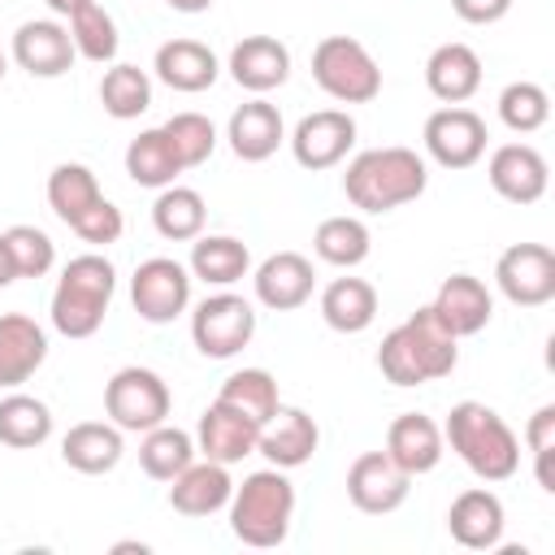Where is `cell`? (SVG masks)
<instances>
[{
	"instance_id": "obj_22",
	"label": "cell",
	"mask_w": 555,
	"mask_h": 555,
	"mask_svg": "<svg viewBox=\"0 0 555 555\" xmlns=\"http://www.w3.org/2000/svg\"><path fill=\"white\" fill-rule=\"evenodd\" d=\"M503 503L494 490L473 486L464 494L451 499L447 507V533L464 546V551H494L503 542Z\"/></svg>"
},
{
	"instance_id": "obj_30",
	"label": "cell",
	"mask_w": 555,
	"mask_h": 555,
	"mask_svg": "<svg viewBox=\"0 0 555 555\" xmlns=\"http://www.w3.org/2000/svg\"><path fill=\"white\" fill-rule=\"evenodd\" d=\"M186 269L204 286H234L238 278H247L251 251L234 234H199V238H191V264Z\"/></svg>"
},
{
	"instance_id": "obj_19",
	"label": "cell",
	"mask_w": 555,
	"mask_h": 555,
	"mask_svg": "<svg viewBox=\"0 0 555 555\" xmlns=\"http://www.w3.org/2000/svg\"><path fill=\"white\" fill-rule=\"evenodd\" d=\"M225 69L243 91L264 95V91L282 87L291 78V48L278 35H243L230 48V65Z\"/></svg>"
},
{
	"instance_id": "obj_17",
	"label": "cell",
	"mask_w": 555,
	"mask_h": 555,
	"mask_svg": "<svg viewBox=\"0 0 555 555\" xmlns=\"http://www.w3.org/2000/svg\"><path fill=\"white\" fill-rule=\"evenodd\" d=\"M317 447H321V429H317V421L304 412V408H286V403H278V412L260 425V434H256V451L273 464V468H299V464H308L312 455H317Z\"/></svg>"
},
{
	"instance_id": "obj_38",
	"label": "cell",
	"mask_w": 555,
	"mask_h": 555,
	"mask_svg": "<svg viewBox=\"0 0 555 555\" xmlns=\"http://www.w3.org/2000/svg\"><path fill=\"white\" fill-rule=\"evenodd\" d=\"M217 399H221L225 408L251 416L256 425H264V421L278 412V403H282V399H278V377H273L269 369H238V373H230V377L221 382Z\"/></svg>"
},
{
	"instance_id": "obj_39",
	"label": "cell",
	"mask_w": 555,
	"mask_h": 555,
	"mask_svg": "<svg viewBox=\"0 0 555 555\" xmlns=\"http://www.w3.org/2000/svg\"><path fill=\"white\" fill-rule=\"evenodd\" d=\"M100 195H104V191H100L95 173H91L87 165H78V160H61V165L48 173V204H52V212H56L65 225H74Z\"/></svg>"
},
{
	"instance_id": "obj_25",
	"label": "cell",
	"mask_w": 555,
	"mask_h": 555,
	"mask_svg": "<svg viewBox=\"0 0 555 555\" xmlns=\"http://www.w3.org/2000/svg\"><path fill=\"white\" fill-rule=\"evenodd\" d=\"M152 69L156 78L169 87V91H182V95H199L217 82L221 65H217V52L199 39H169L156 48L152 56Z\"/></svg>"
},
{
	"instance_id": "obj_20",
	"label": "cell",
	"mask_w": 555,
	"mask_h": 555,
	"mask_svg": "<svg viewBox=\"0 0 555 555\" xmlns=\"http://www.w3.org/2000/svg\"><path fill=\"white\" fill-rule=\"evenodd\" d=\"M225 139H230V152H234L238 160L260 165V160H269V156L286 143V121H282L278 104H269L264 95H256V100H247V104H238V108L230 113Z\"/></svg>"
},
{
	"instance_id": "obj_3",
	"label": "cell",
	"mask_w": 555,
	"mask_h": 555,
	"mask_svg": "<svg viewBox=\"0 0 555 555\" xmlns=\"http://www.w3.org/2000/svg\"><path fill=\"white\" fill-rule=\"evenodd\" d=\"M442 442L464 460V468L481 481H507L516 477L520 468V438L516 429L490 408V403H477V399H460L451 412H447V425H442Z\"/></svg>"
},
{
	"instance_id": "obj_35",
	"label": "cell",
	"mask_w": 555,
	"mask_h": 555,
	"mask_svg": "<svg viewBox=\"0 0 555 555\" xmlns=\"http://www.w3.org/2000/svg\"><path fill=\"white\" fill-rule=\"evenodd\" d=\"M100 104H104V113L113 121H134L139 113H147L152 108V78H147V69L126 65V61L108 65L104 78H100Z\"/></svg>"
},
{
	"instance_id": "obj_12",
	"label": "cell",
	"mask_w": 555,
	"mask_h": 555,
	"mask_svg": "<svg viewBox=\"0 0 555 555\" xmlns=\"http://www.w3.org/2000/svg\"><path fill=\"white\" fill-rule=\"evenodd\" d=\"M286 143L304 169H312V173L334 169L356 147V117L347 108H317V113L299 117V126L291 130Z\"/></svg>"
},
{
	"instance_id": "obj_16",
	"label": "cell",
	"mask_w": 555,
	"mask_h": 555,
	"mask_svg": "<svg viewBox=\"0 0 555 555\" xmlns=\"http://www.w3.org/2000/svg\"><path fill=\"white\" fill-rule=\"evenodd\" d=\"M251 286H256V299L269 308V312H295L312 299L317 291V273H312V260L299 256V251H273L256 264L251 273Z\"/></svg>"
},
{
	"instance_id": "obj_2",
	"label": "cell",
	"mask_w": 555,
	"mask_h": 555,
	"mask_svg": "<svg viewBox=\"0 0 555 555\" xmlns=\"http://www.w3.org/2000/svg\"><path fill=\"white\" fill-rule=\"evenodd\" d=\"M429 186V165L421 152L412 147H369L360 156L347 160L343 173V195L360 208V212H395L412 199H421Z\"/></svg>"
},
{
	"instance_id": "obj_37",
	"label": "cell",
	"mask_w": 555,
	"mask_h": 555,
	"mask_svg": "<svg viewBox=\"0 0 555 555\" xmlns=\"http://www.w3.org/2000/svg\"><path fill=\"white\" fill-rule=\"evenodd\" d=\"M65 26H69V39H74V52H78V56H87V61H95V65H113L121 39H117L113 13H108L100 0L78 4V9L65 17Z\"/></svg>"
},
{
	"instance_id": "obj_26",
	"label": "cell",
	"mask_w": 555,
	"mask_h": 555,
	"mask_svg": "<svg viewBox=\"0 0 555 555\" xmlns=\"http://www.w3.org/2000/svg\"><path fill=\"white\" fill-rule=\"evenodd\" d=\"M234 481L230 468L217 460H191L173 481H169V507L178 516H212L230 503Z\"/></svg>"
},
{
	"instance_id": "obj_41",
	"label": "cell",
	"mask_w": 555,
	"mask_h": 555,
	"mask_svg": "<svg viewBox=\"0 0 555 555\" xmlns=\"http://www.w3.org/2000/svg\"><path fill=\"white\" fill-rule=\"evenodd\" d=\"M160 130L169 134V143H173L182 169H195V165H204V160L217 152V126H212L204 113H191V108H186V113H173Z\"/></svg>"
},
{
	"instance_id": "obj_6",
	"label": "cell",
	"mask_w": 555,
	"mask_h": 555,
	"mask_svg": "<svg viewBox=\"0 0 555 555\" xmlns=\"http://www.w3.org/2000/svg\"><path fill=\"white\" fill-rule=\"evenodd\" d=\"M312 82L338 104H373L382 95V69L351 35H325L312 48Z\"/></svg>"
},
{
	"instance_id": "obj_4",
	"label": "cell",
	"mask_w": 555,
	"mask_h": 555,
	"mask_svg": "<svg viewBox=\"0 0 555 555\" xmlns=\"http://www.w3.org/2000/svg\"><path fill=\"white\" fill-rule=\"evenodd\" d=\"M230 533L243 546L269 551L282 546L295 520V486L286 477V468H256L243 477V486H234L230 494Z\"/></svg>"
},
{
	"instance_id": "obj_31",
	"label": "cell",
	"mask_w": 555,
	"mask_h": 555,
	"mask_svg": "<svg viewBox=\"0 0 555 555\" xmlns=\"http://www.w3.org/2000/svg\"><path fill=\"white\" fill-rule=\"evenodd\" d=\"M126 173L130 182L147 186V191H160L169 182H178L182 173V160L169 143V134L156 126V130H139L130 143H126Z\"/></svg>"
},
{
	"instance_id": "obj_33",
	"label": "cell",
	"mask_w": 555,
	"mask_h": 555,
	"mask_svg": "<svg viewBox=\"0 0 555 555\" xmlns=\"http://www.w3.org/2000/svg\"><path fill=\"white\" fill-rule=\"evenodd\" d=\"M52 438V408L35 395H4L0 399V442L13 447V451H30V447H43Z\"/></svg>"
},
{
	"instance_id": "obj_32",
	"label": "cell",
	"mask_w": 555,
	"mask_h": 555,
	"mask_svg": "<svg viewBox=\"0 0 555 555\" xmlns=\"http://www.w3.org/2000/svg\"><path fill=\"white\" fill-rule=\"evenodd\" d=\"M204 221H208V208H204V195L195 186H160L156 204H152V225L160 238L169 243H191L204 234Z\"/></svg>"
},
{
	"instance_id": "obj_44",
	"label": "cell",
	"mask_w": 555,
	"mask_h": 555,
	"mask_svg": "<svg viewBox=\"0 0 555 555\" xmlns=\"http://www.w3.org/2000/svg\"><path fill=\"white\" fill-rule=\"evenodd\" d=\"M82 243H91V247H108V243H117L121 238V230H126V217H121V208L113 204V199H95L74 225H69Z\"/></svg>"
},
{
	"instance_id": "obj_34",
	"label": "cell",
	"mask_w": 555,
	"mask_h": 555,
	"mask_svg": "<svg viewBox=\"0 0 555 555\" xmlns=\"http://www.w3.org/2000/svg\"><path fill=\"white\" fill-rule=\"evenodd\" d=\"M191 460H195V434H186V429H178L169 421L147 429L143 442H139V468L152 481H173Z\"/></svg>"
},
{
	"instance_id": "obj_28",
	"label": "cell",
	"mask_w": 555,
	"mask_h": 555,
	"mask_svg": "<svg viewBox=\"0 0 555 555\" xmlns=\"http://www.w3.org/2000/svg\"><path fill=\"white\" fill-rule=\"evenodd\" d=\"M121 451H126L121 447V429L113 421H82L61 438V460L74 473H87V477L113 473L121 464Z\"/></svg>"
},
{
	"instance_id": "obj_49",
	"label": "cell",
	"mask_w": 555,
	"mask_h": 555,
	"mask_svg": "<svg viewBox=\"0 0 555 555\" xmlns=\"http://www.w3.org/2000/svg\"><path fill=\"white\" fill-rule=\"evenodd\" d=\"M4 74H9V56L0 52V78H4Z\"/></svg>"
},
{
	"instance_id": "obj_21",
	"label": "cell",
	"mask_w": 555,
	"mask_h": 555,
	"mask_svg": "<svg viewBox=\"0 0 555 555\" xmlns=\"http://www.w3.org/2000/svg\"><path fill=\"white\" fill-rule=\"evenodd\" d=\"M429 308H434V317H438L455 338H468V334H481V330L490 325V317H494V295L486 291L481 278H473V273H451V278H442V286H438V295L429 299Z\"/></svg>"
},
{
	"instance_id": "obj_1",
	"label": "cell",
	"mask_w": 555,
	"mask_h": 555,
	"mask_svg": "<svg viewBox=\"0 0 555 555\" xmlns=\"http://www.w3.org/2000/svg\"><path fill=\"white\" fill-rule=\"evenodd\" d=\"M460 364V338L434 317V308H416L403 325H395L377 347V369L395 386H425L451 377Z\"/></svg>"
},
{
	"instance_id": "obj_42",
	"label": "cell",
	"mask_w": 555,
	"mask_h": 555,
	"mask_svg": "<svg viewBox=\"0 0 555 555\" xmlns=\"http://www.w3.org/2000/svg\"><path fill=\"white\" fill-rule=\"evenodd\" d=\"M0 243H4V251H9V260H13V269H17V278H43V273H52V264H56V243H52L39 225H9V230L0 234Z\"/></svg>"
},
{
	"instance_id": "obj_18",
	"label": "cell",
	"mask_w": 555,
	"mask_h": 555,
	"mask_svg": "<svg viewBox=\"0 0 555 555\" xmlns=\"http://www.w3.org/2000/svg\"><path fill=\"white\" fill-rule=\"evenodd\" d=\"M256 434L260 425L234 408H225L221 399H212L195 425V455L217 460V464H238L243 455H256Z\"/></svg>"
},
{
	"instance_id": "obj_8",
	"label": "cell",
	"mask_w": 555,
	"mask_h": 555,
	"mask_svg": "<svg viewBox=\"0 0 555 555\" xmlns=\"http://www.w3.org/2000/svg\"><path fill=\"white\" fill-rule=\"evenodd\" d=\"M251 334H256V308L243 295L217 291V295L199 299L191 312V338H195L199 356H208V360L238 356L251 343Z\"/></svg>"
},
{
	"instance_id": "obj_9",
	"label": "cell",
	"mask_w": 555,
	"mask_h": 555,
	"mask_svg": "<svg viewBox=\"0 0 555 555\" xmlns=\"http://www.w3.org/2000/svg\"><path fill=\"white\" fill-rule=\"evenodd\" d=\"M425 156L442 169H473L486 156V121L464 104H442L425 117Z\"/></svg>"
},
{
	"instance_id": "obj_7",
	"label": "cell",
	"mask_w": 555,
	"mask_h": 555,
	"mask_svg": "<svg viewBox=\"0 0 555 555\" xmlns=\"http://www.w3.org/2000/svg\"><path fill=\"white\" fill-rule=\"evenodd\" d=\"M169 386L156 369L126 364L104 382V412L121 434H147L169 421Z\"/></svg>"
},
{
	"instance_id": "obj_43",
	"label": "cell",
	"mask_w": 555,
	"mask_h": 555,
	"mask_svg": "<svg viewBox=\"0 0 555 555\" xmlns=\"http://www.w3.org/2000/svg\"><path fill=\"white\" fill-rule=\"evenodd\" d=\"M525 447L533 455V477L546 494H555V403H542L525 425Z\"/></svg>"
},
{
	"instance_id": "obj_13",
	"label": "cell",
	"mask_w": 555,
	"mask_h": 555,
	"mask_svg": "<svg viewBox=\"0 0 555 555\" xmlns=\"http://www.w3.org/2000/svg\"><path fill=\"white\" fill-rule=\"evenodd\" d=\"M412 477L386 455V451H364L347 468V499L364 516H390L408 503Z\"/></svg>"
},
{
	"instance_id": "obj_45",
	"label": "cell",
	"mask_w": 555,
	"mask_h": 555,
	"mask_svg": "<svg viewBox=\"0 0 555 555\" xmlns=\"http://www.w3.org/2000/svg\"><path fill=\"white\" fill-rule=\"evenodd\" d=\"M455 17L468 22V26H494L499 17H507L512 0H451Z\"/></svg>"
},
{
	"instance_id": "obj_47",
	"label": "cell",
	"mask_w": 555,
	"mask_h": 555,
	"mask_svg": "<svg viewBox=\"0 0 555 555\" xmlns=\"http://www.w3.org/2000/svg\"><path fill=\"white\" fill-rule=\"evenodd\" d=\"M9 282H17V269H13V260H9V251H4V243H0V291H4Z\"/></svg>"
},
{
	"instance_id": "obj_24",
	"label": "cell",
	"mask_w": 555,
	"mask_h": 555,
	"mask_svg": "<svg viewBox=\"0 0 555 555\" xmlns=\"http://www.w3.org/2000/svg\"><path fill=\"white\" fill-rule=\"evenodd\" d=\"M408 477H421V473H434L447 442H442V425L425 412H403L390 421L386 429V447H382Z\"/></svg>"
},
{
	"instance_id": "obj_10",
	"label": "cell",
	"mask_w": 555,
	"mask_h": 555,
	"mask_svg": "<svg viewBox=\"0 0 555 555\" xmlns=\"http://www.w3.org/2000/svg\"><path fill=\"white\" fill-rule=\"evenodd\" d=\"M130 304L147 325H169L191 308V269L173 256H147L130 278Z\"/></svg>"
},
{
	"instance_id": "obj_40",
	"label": "cell",
	"mask_w": 555,
	"mask_h": 555,
	"mask_svg": "<svg viewBox=\"0 0 555 555\" xmlns=\"http://www.w3.org/2000/svg\"><path fill=\"white\" fill-rule=\"evenodd\" d=\"M499 121L512 130V134H533L551 121V95L538 87V82H507L499 91Z\"/></svg>"
},
{
	"instance_id": "obj_11",
	"label": "cell",
	"mask_w": 555,
	"mask_h": 555,
	"mask_svg": "<svg viewBox=\"0 0 555 555\" xmlns=\"http://www.w3.org/2000/svg\"><path fill=\"white\" fill-rule=\"evenodd\" d=\"M494 286L516 308H542L555 299V251L546 243H512L494 260Z\"/></svg>"
},
{
	"instance_id": "obj_36",
	"label": "cell",
	"mask_w": 555,
	"mask_h": 555,
	"mask_svg": "<svg viewBox=\"0 0 555 555\" xmlns=\"http://www.w3.org/2000/svg\"><path fill=\"white\" fill-rule=\"evenodd\" d=\"M369 247H373V234H369V225L360 221V217H325L321 225H317V234H312V251H317V260H325V264H334V269H356L364 256H369Z\"/></svg>"
},
{
	"instance_id": "obj_5",
	"label": "cell",
	"mask_w": 555,
	"mask_h": 555,
	"mask_svg": "<svg viewBox=\"0 0 555 555\" xmlns=\"http://www.w3.org/2000/svg\"><path fill=\"white\" fill-rule=\"evenodd\" d=\"M113 291H117V269L108 256L100 251L74 256L52 291V330L65 338H91L108 317Z\"/></svg>"
},
{
	"instance_id": "obj_29",
	"label": "cell",
	"mask_w": 555,
	"mask_h": 555,
	"mask_svg": "<svg viewBox=\"0 0 555 555\" xmlns=\"http://www.w3.org/2000/svg\"><path fill=\"white\" fill-rule=\"evenodd\" d=\"M321 321L334 334H364L377 321V291L364 278H334L321 291Z\"/></svg>"
},
{
	"instance_id": "obj_46",
	"label": "cell",
	"mask_w": 555,
	"mask_h": 555,
	"mask_svg": "<svg viewBox=\"0 0 555 555\" xmlns=\"http://www.w3.org/2000/svg\"><path fill=\"white\" fill-rule=\"evenodd\" d=\"M173 13H208L217 0H165Z\"/></svg>"
},
{
	"instance_id": "obj_14",
	"label": "cell",
	"mask_w": 555,
	"mask_h": 555,
	"mask_svg": "<svg viewBox=\"0 0 555 555\" xmlns=\"http://www.w3.org/2000/svg\"><path fill=\"white\" fill-rule=\"evenodd\" d=\"M9 56L17 61V69H26L30 78H61L74 65V39L69 26L56 17H30L13 30V48Z\"/></svg>"
},
{
	"instance_id": "obj_23",
	"label": "cell",
	"mask_w": 555,
	"mask_h": 555,
	"mask_svg": "<svg viewBox=\"0 0 555 555\" xmlns=\"http://www.w3.org/2000/svg\"><path fill=\"white\" fill-rule=\"evenodd\" d=\"M48 360V334L26 312H0V390H17Z\"/></svg>"
},
{
	"instance_id": "obj_48",
	"label": "cell",
	"mask_w": 555,
	"mask_h": 555,
	"mask_svg": "<svg viewBox=\"0 0 555 555\" xmlns=\"http://www.w3.org/2000/svg\"><path fill=\"white\" fill-rule=\"evenodd\" d=\"M43 4H48L56 17H69V13H74L78 4H87V0H43Z\"/></svg>"
},
{
	"instance_id": "obj_27",
	"label": "cell",
	"mask_w": 555,
	"mask_h": 555,
	"mask_svg": "<svg viewBox=\"0 0 555 555\" xmlns=\"http://www.w3.org/2000/svg\"><path fill=\"white\" fill-rule=\"evenodd\" d=\"M425 87L442 104H464L481 87V56L468 43H438L425 61Z\"/></svg>"
},
{
	"instance_id": "obj_15",
	"label": "cell",
	"mask_w": 555,
	"mask_h": 555,
	"mask_svg": "<svg viewBox=\"0 0 555 555\" xmlns=\"http://www.w3.org/2000/svg\"><path fill=\"white\" fill-rule=\"evenodd\" d=\"M486 178H490L494 195H503L507 204H538L546 195L551 169H546V156L533 143H503V147L490 152Z\"/></svg>"
}]
</instances>
